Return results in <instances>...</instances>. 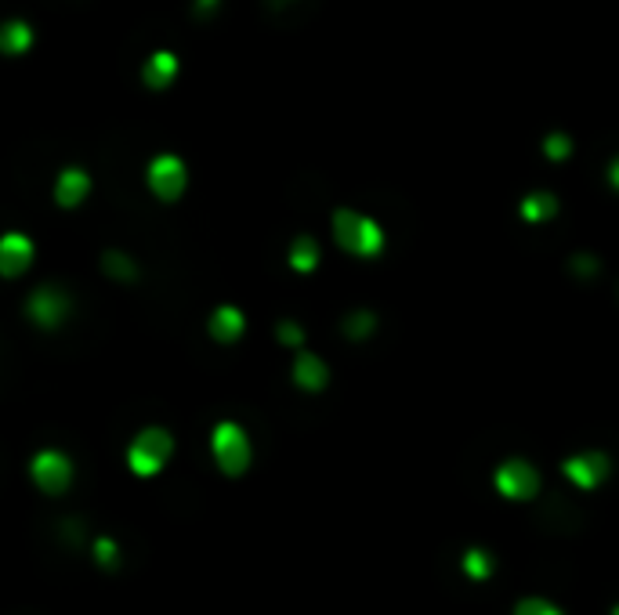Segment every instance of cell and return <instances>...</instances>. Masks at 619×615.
I'll list each match as a JSON object with an SVG mask.
<instances>
[{"mask_svg": "<svg viewBox=\"0 0 619 615\" xmlns=\"http://www.w3.org/2000/svg\"><path fill=\"white\" fill-rule=\"evenodd\" d=\"M330 228H334V239L344 254L359 257V261H373V257L384 254V228L362 214L355 207H337L334 218H330Z\"/></svg>", "mask_w": 619, "mask_h": 615, "instance_id": "obj_1", "label": "cell"}, {"mask_svg": "<svg viewBox=\"0 0 619 615\" xmlns=\"http://www.w3.org/2000/svg\"><path fill=\"white\" fill-rule=\"evenodd\" d=\"M174 456V438L171 431H163V427H145L138 431V438L131 442L127 449V464H131L134 474H142V478H153L167 467V460Z\"/></svg>", "mask_w": 619, "mask_h": 615, "instance_id": "obj_2", "label": "cell"}, {"mask_svg": "<svg viewBox=\"0 0 619 615\" xmlns=\"http://www.w3.org/2000/svg\"><path fill=\"white\" fill-rule=\"evenodd\" d=\"M145 185L160 203H178L189 189V167L174 152H156L149 167H145Z\"/></svg>", "mask_w": 619, "mask_h": 615, "instance_id": "obj_3", "label": "cell"}, {"mask_svg": "<svg viewBox=\"0 0 619 615\" xmlns=\"http://www.w3.org/2000/svg\"><path fill=\"white\" fill-rule=\"evenodd\" d=\"M210 453H214L218 467L229 474V478H239V474L250 467L254 449H250V438L243 427L232 424V420H221V424L214 427V435H210Z\"/></svg>", "mask_w": 619, "mask_h": 615, "instance_id": "obj_4", "label": "cell"}, {"mask_svg": "<svg viewBox=\"0 0 619 615\" xmlns=\"http://www.w3.org/2000/svg\"><path fill=\"white\" fill-rule=\"evenodd\" d=\"M69 312H73V301H69L66 290H55V286H40V290H33L26 297L29 322L44 333H55L69 319Z\"/></svg>", "mask_w": 619, "mask_h": 615, "instance_id": "obj_5", "label": "cell"}, {"mask_svg": "<svg viewBox=\"0 0 619 615\" xmlns=\"http://www.w3.org/2000/svg\"><path fill=\"white\" fill-rule=\"evenodd\" d=\"M29 474H33V482H37L40 492H66L69 482H73V464H69L66 453H58V449H40L33 456V464H29Z\"/></svg>", "mask_w": 619, "mask_h": 615, "instance_id": "obj_6", "label": "cell"}, {"mask_svg": "<svg viewBox=\"0 0 619 615\" xmlns=\"http://www.w3.org/2000/svg\"><path fill=\"white\" fill-rule=\"evenodd\" d=\"M493 482L507 500H533L540 492V471L529 460H507V464L496 467Z\"/></svg>", "mask_w": 619, "mask_h": 615, "instance_id": "obj_7", "label": "cell"}, {"mask_svg": "<svg viewBox=\"0 0 619 615\" xmlns=\"http://www.w3.org/2000/svg\"><path fill=\"white\" fill-rule=\"evenodd\" d=\"M565 478H569L572 485H580V489H598L605 478H609L612 464H609V456L598 453V449H587V453H576L569 456L562 464Z\"/></svg>", "mask_w": 619, "mask_h": 615, "instance_id": "obj_8", "label": "cell"}, {"mask_svg": "<svg viewBox=\"0 0 619 615\" xmlns=\"http://www.w3.org/2000/svg\"><path fill=\"white\" fill-rule=\"evenodd\" d=\"M37 261V246L26 232H8V236L0 239V275L4 279H19L33 268Z\"/></svg>", "mask_w": 619, "mask_h": 615, "instance_id": "obj_9", "label": "cell"}, {"mask_svg": "<svg viewBox=\"0 0 619 615\" xmlns=\"http://www.w3.org/2000/svg\"><path fill=\"white\" fill-rule=\"evenodd\" d=\"M51 196H55V203L62 210H77L80 203L91 196V174H87L84 167H66V171H58Z\"/></svg>", "mask_w": 619, "mask_h": 615, "instance_id": "obj_10", "label": "cell"}, {"mask_svg": "<svg viewBox=\"0 0 619 615\" xmlns=\"http://www.w3.org/2000/svg\"><path fill=\"white\" fill-rule=\"evenodd\" d=\"M178 69H181V58L174 51H153V55L142 62V84L156 95H163L167 87L178 80Z\"/></svg>", "mask_w": 619, "mask_h": 615, "instance_id": "obj_11", "label": "cell"}, {"mask_svg": "<svg viewBox=\"0 0 619 615\" xmlns=\"http://www.w3.org/2000/svg\"><path fill=\"white\" fill-rule=\"evenodd\" d=\"M207 333L214 337L218 344H236L243 333H247V315L239 312L236 304H221V308H214L210 312V322H207Z\"/></svg>", "mask_w": 619, "mask_h": 615, "instance_id": "obj_12", "label": "cell"}, {"mask_svg": "<svg viewBox=\"0 0 619 615\" xmlns=\"http://www.w3.org/2000/svg\"><path fill=\"white\" fill-rule=\"evenodd\" d=\"M290 377H294V384L301 391H323L330 384V366L319 355H312V351H297Z\"/></svg>", "mask_w": 619, "mask_h": 615, "instance_id": "obj_13", "label": "cell"}, {"mask_svg": "<svg viewBox=\"0 0 619 615\" xmlns=\"http://www.w3.org/2000/svg\"><path fill=\"white\" fill-rule=\"evenodd\" d=\"M33 48V26L26 19H8L0 26V51L8 58H19Z\"/></svg>", "mask_w": 619, "mask_h": 615, "instance_id": "obj_14", "label": "cell"}, {"mask_svg": "<svg viewBox=\"0 0 619 615\" xmlns=\"http://www.w3.org/2000/svg\"><path fill=\"white\" fill-rule=\"evenodd\" d=\"M554 214H558V196H551V192H529V196L518 203V218L529 221V225L551 221Z\"/></svg>", "mask_w": 619, "mask_h": 615, "instance_id": "obj_15", "label": "cell"}, {"mask_svg": "<svg viewBox=\"0 0 619 615\" xmlns=\"http://www.w3.org/2000/svg\"><path fill=\"white\" fill-rule=\"evenodd\" d=\"M286 261H290V268H294L297 275H308L319 268V261H323V250H319V243H315L312 236H297L294 243H290V254H286Z\"/></svg>", "mask_w": 619, "mask_h": 615, "instance_id": "obj_16", "label": "cell"}, {"mask_svg": "<svg viewBox=\"0 0 619 615\" xmlns=\"http://www.w3.org/2000/svg\"><path fill=\"white\" fill-rule=\"evenodd\" d=\"M102 272L109 275V279H116V283H134V279L142 275V268L134 265L127 254H120V250H105L102 254Z\"/></svg>", "mask_w": 619, "mask_h": 615, "instance_id": "obj_17", "label": "cell"}, {"mask_svg": "<svg viewBox=\"0 0 619 615\" xmlns=\"http://www.w3.org/2000/svg\"><path fill=\"white\" fill-rule=\"evenodd\" d=\"M370 333H377V312H348L344 315V337H352V341H366Z\"/></svg>", "mask_w": 619, "mask_h": 615, "instance_id": "obj_18", "label": "cell"}, {"mask_svg": "<svg viewBox=\"0 0 619 615\" xmlns=\"http://www.w3.org/2000/svg\"><path fill=\"white\" fill-rule=\"evenodd\" d=\"M543 156H547V160H569L572 156V138L569 134H562V131H551L547 134V138H543Z\"/></svg>", "mask_w": 619, "mask_h": 615, "instance_id": "obj_19", "label": "cell"}, {"mask_svg": "<svg viewBox=\"0 0 619 615\" xmlns=\"http://www.w3.org/2000/svg\"><path fill=\"white\" fill-rule=\"evenodd\" d=\"M464 572L471 579H486L493 572V558H489L486 550H467L464 554Z\"/></svg>", "mask_w": 619, "mask_h": 615, "instance_id": "obj_20", "label": "cell"}, {"mask_svg": "<svg viewBox=\"0 0 619 615\" xmlns=\"http://www.w3.org/2000/svg\"><path fill=\"white\" fill-rule=\"evenodd\" d=\"M276 337H279V344H283V348H301V344H305V330H301V326H297V322H279L276 326Z\"/></svg>", "mask_w": 619, "mask_h": 615, "instance_id": "obj_21", "label": "cell"}, {"mask_svg": "<svg viewBox=\"0 0 619 615\" xmlns=\"http://www.w3.org/2000/svg\"><path fill=\"white\" fill-rule=\"evenodd\" d=\"M515 615H562V608H554L543 597H525V601H518Z\"/></svg>", "mask_w": 619, "mask_h": 615, "instance_id": "obj_22", "label": "cell"}, {"mask_svg": "<svg viewBox=\"0 0 619 615\" xmlns=\"http://www.w3.org/2000/svg\"><path fill=\"white\" fill-rule=\"evenodd\" d=\"M95 558L102 568H116V561H120V550H116V543L109 540V536H102V540L95 543Z\"/></svg>", "mask_w": 619, "mask_h": 615, "instance_id": "obj_23", "label": "cell"}, {"mask_svg": "<svg viewBox=\"0 0 619 615\" xmlns=\"http://www.w3.org/2000/svg\"><path fill=\"white\" fill-rule=\"evenodd\" d=\"M572 272H576V275H594V272H598V257H591V254L572 257Z\"/></svg>", "mask_w": 619, "mask_h": 615, "instance_id": "obj_24", "label": "cell"}, {"mask_svg": "<svg viewBox=\"0 0 619 615\" xmlns=\"http://www.w3.org/2000/svg\"><path fill=\"white\" fill-rule=\"evenodd\" d=\"M221 8V0H196V15H214Z\"/></svg>", "mask_w": 619, "mask_h": 615, "instance_id": "obj_25", "label": "cell"}, {"mask_svg": "<svg viewBox=\"0 0 619 615\" xmlns=\"http://www.w3.org/2000/svg\"><path fill=\"white\" fill-rule=\"evenodd\" d=\"M609 185H612V189L619 192V156H616V160L609 163Z\"/></svg>", "mask_w": 619, "mask_h": 615, "instance_id": "obj_26", "label": "cell"}, {"mask_svg": "<svg viewBox=\"0 0 619 615\" xmlns=\"http://www.w3.org/2000/svg\"><path fill=\"white\" fill-rule=\"evenodd\" d=\"M612 615H619V605H616V608H612Z\"/></svg>", "mask_w": 619, "mask_h": 615, "instance_id": "obj_27", "label": "cell"}]
</instances>
